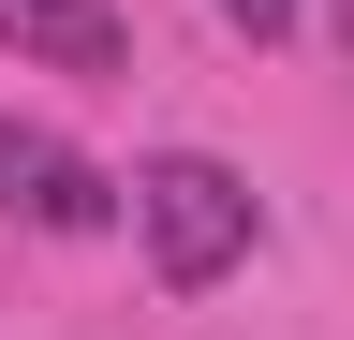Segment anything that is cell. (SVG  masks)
Returning <instances> with one entry per match:
<instances>
[{
    "label": "cell",
    "instance_id": "obj_2",
    "mask_svg": "<svg viewBox=\"0 0 354 340\" xmlns=\"http://www.w3.org/2000/svg\"><path fill=\"white\" fill-rule=\"evenodd\" d=\"M0 207L44 237H104L118 222V193H104V163H74L59 134H30V118H0Z\"/></svg>",
    "mask_w": 354,
    "mask_h": 340
},
{
    "label": "cell",
    "instance_id": "obj_3",
    "mask_svg": "<svg viewBox=\"0 0 354 340\" xmlns=\"http://www.w3.org/2000/svg\"><path fill=\"white\" fill-rule=\"evenodd\" d=\"M0 45H15V60H59V74H118L133 30H118V0H0Z\"/></svg>",
    "mask_w": 354,
    "mask_h": 340
},
{
    "label": "cell",
    "instance_id": "obj_4",
    "mask_svg": "<svg viewBox=\"0 0 354 340\" xmlns=\"http://www.w3.org/2000/svg\"><path fill=\"white\" fill-rule=\"evenodd\" d=\"M221 15H236L251 45H281V30H295V0H221Z\"/></svg>",
    "mask_w": 354,
    "mask_h": 340
},
{
    "label": "cell",
    "instance_id": "obj_1",
    "mask_svg": "<svg viewBox=\"0 0 354 340\" xmlns=\"http://www.w3.org/2000/svg\"><path fill=\"white\" fill-rule=\"evenodd\" d=\"M133 222H148V267L177 296H207L221 267H251V222H266V207H251V178L221 148H148V163H133Z\"/></svg>",
    "mask_w": 354,
    "mask_h": 340
},
{
    "label": "cell",
    "instance_id": "obj_5",
    "mask_svg": "<svg viewBox=\"0 0 354 340\" xmlns=\"http://www.w3.org/2000/svg\"><path fill=\"white\" fill-rule=\"evenodd\" d=\"M339 45H354V15H339Z\"/></svg>",
    "mask_w": 354,
    "mask_h": 340
}]
</instances>
